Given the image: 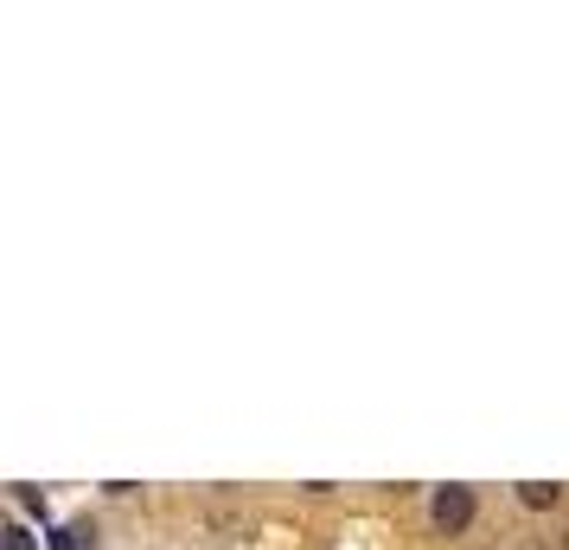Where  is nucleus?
<instances>
[{"label":"nucleus","instance_id":"20e7f679","mask_svg":"<svg viewBox=\"0 0 569 550\" xmlns=\"http://www.w3.org/2000/svg\"><path fill=\"white\" fill-rule=\"evenodd\" d=\"M0 550H39V538L27 524H0Z\"/></svg>","mask_w":569,"mask_h":550},{"label":"nucleus","instance_id":"7ed1b4c3","mask_svg":"<svg viewBox=\"0 0 569 550\" xmlns=\"http://www.w3.org/2000/svg\"><path fill=\"white\" fill-rule=\"evenodd\" d=\"M90 538H97L90 524H64V531L52 538V550H90Z\"/></svg>","mask_w":569,"mask_h":550},{"label":"nucleus","instance_id":"39448f33","mask_svg":"<svg viewBox=\"0 0 569 550\" xmlns=\"http://www.w3.org/2000/svg\"><path fill=\"white\" fill-rule=\"evenodd\" d=\"M20 506H27V512H39V519H46V493H39V487H20Z\"/></svg>","mask_w":569,"mask_h":550},{"label":"nucleus","instance_id":"f03ea898","mask_svg":"<svg viewBox=\"0 0 569 550\" xmlns=\"http://www.w3.org/2000/svg\"><path fill=\"white\" fill-rule=\"evenodd\" d=\"M518 499H525V506H531V512H550V506H557V487H550V480H525V487H518Z\"/></svg>","mask_w":569,"mask_h":550},{"label":"nucleus","instance_id":"f257e3e1","mask_svg":"<svg viewBox=\"0 0 569 550\" xmlns=\"http://www.w3.org/2000/svg\"><path fill=\"white\" fill-rule=\"evenodd\" d=\"M436 531L441 538H461L467 524H473V512H480V499H473V487H436Z\"/></svg>","mask_w":569,"mask_h":550}]
</instances>
